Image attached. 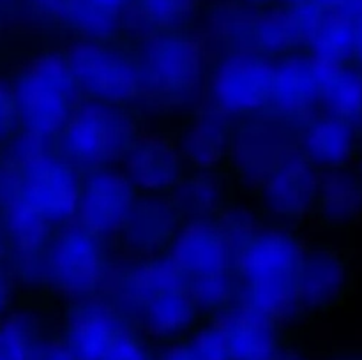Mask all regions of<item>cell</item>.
I'll use <instances>...</instances> for the list:
<instances>
[{
	"label": "cell",
	"mask_w": 362,
	"mask_h": 360,
	"mask_svg": "<svg viewBox=\"0 0 362 360\" xmlns=\"http://www.w3.org/2000/svg\"><path fill=\"white\" fill-rule=\"evenodd\" d=\"M356 34H357V44H356V52L357 55L362 56V14L359 16L356 23Z\"/></svg>",
	"instance_id": "obj_5"
},
{
	"label": "cell",
	"mask_w": 362,
	"mask_h": 360,
	"mask_svg": "<svg viewBox=\"0 0 362 360\" xmlns=\"http://www.w3.org/2000/svg\"><path fill=\"white\" fill-rule=\"evenodd\" d=\"M6 299H7V286H6V281H4L2 274H0V311H2L4 304H6Z\"/></svg>",
	"instance_id": "obj_6"
},
{
	"label": "cell",
	"mask_w": 362,
	"mask_h": 360,
	"mask_svg": "<svg viewBox=\"0 0 362 360\" xmlns=\"http://www.w3.org/2000/svg\"><path fill=\"white\" fill-rule=\"evenodd\" d=\"M361 180H362V176H361Z\"/></svg>",
	"instance_id": "obj_7"
},
{
	"label": "cell",
	"mask_w": 362,
	"mask_h": 360,
	"mask_svg": "<svg viewBox=\"0 0 362 360\" xmlns=\"http://www.w3.org/2000/svg\"><path fill=\"white\" fill-rule=\"evenodd\" d=\"M0 360H25L23 335L13 321L0 327Z\"/></svg>",
	"instance_id": "obj_3"
},
{
	"label": "cell",
	"mask_w": 362,
	"mask_h": 360,
	"mask_svg": "<svg viewBox=\"0 0 362 360\" xmlns=\"http://www.w3.org/2000/svg\"><path fill=\"white\" fill-rule=\"evenodd\" d=\"M14 119V102L6 90L0 88V136L7 133Z\"/></svg>",
	"instance_id": "obj_4"
},
{
	"label": "cell",
	"mask_w": 362,
	"mask_h": 360,
	"mask_svg": "<svg viewBox=\"0 0 362 360\" xmlns=\"http://www.w3.org/2000/svg\"><path fill=\"white\" fill-rule=\"evenodd\" d=\"M9 228L18 246L23 249H32L41 240V212L32 208L23 200L13 201L9 207Z\"/></svg>",
	"instance_id": "obj_2"
},
{
	"label": "cell",
	"mask_w": 362,
	"mask_h": 360,
	"mask_svg": "<svg viewBox=\"0 0 362 360\" xmlns=\"http://www.w3.org/2000/svg\"><path fill=\"white\" fill-rule=\"evenodd\" d=\"M57 81H59V69L55 64L42 62L32 67L18 88L25 115L28 122L39 131L53 127L59 116L60 97L59 88L55 87Z\"/></svg>",
	"instance_id": "obj_1"
}]
</instances>
